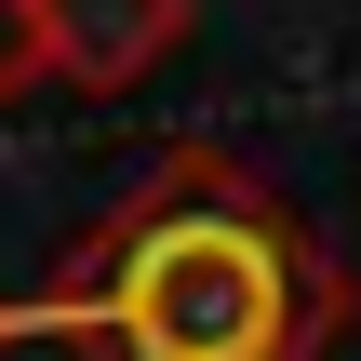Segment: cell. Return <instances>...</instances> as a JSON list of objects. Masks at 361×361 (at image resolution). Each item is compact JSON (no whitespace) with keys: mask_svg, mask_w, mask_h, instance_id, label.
<instances>
[{"mask_svg":"<svg viewBox=\"0 0 361 361\" xmlns=\"http://www.w3.org/2000/svg\"><path fill=\"white\" fill-rule=\"evenodd\" d=\"M40 322L80 361H322L348 322V268L268 174L174 147L67 241Z\"/></svg>","mask_w":361,"mask_h":361,"instance_id":"1","label":"cell"},{"mask_svg":"<svg viewBox=\"0 0 361 361\" xmlns=\"http://www.w3.org/2000/svg\"><path fill=\"white\" fill-rule=\"evenodd\" d=\"M0 348H13V308H0Z\"/></svg>","mask_w":361,"mask_h":361,"instance_id":"4","label":"cell"},{"mask_svg":"<svg viewBox=\"0 0 361 361\" xmlns=\"http://www.w3.org/2000/svg\"><path fill=\"white\" fill-rule=\"evenodd\" d=\"M54 94V54H40V0H0V107Z\"/></svg>","mask_w":361,"mask_h":361,"instance_id":"3","label":"cell"},{"mask_svg":"<svg viewBox=\"0 0 361 361\" xmlns=\"http://www.w3.org/2000/svg\"><path fill=\"white\" fill-rule=\"evenodd\" d=\"M201 40V0H40V54L67 94H147Z\"/></svg>","mask_w":361,"mask_h":361,"instance_id":"2","label":"cell"}]
</instances>
